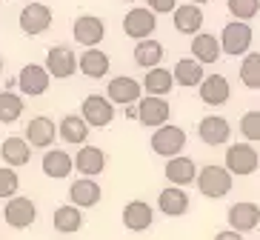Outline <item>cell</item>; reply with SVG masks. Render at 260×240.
I'll return each instance as SVG.
<instances>
[{
  "label": "cell",
  "mask_w": 260,
  "mask_h": 240,
  "mask_svg": "<svg viewBox=\"0 0 260 240\" xmlns=\"http://www.w3.org/2000/svg\"><path fill=\"white\" fill-rule=\"evenodd\" d=\"M23 109H26V103L20 94H15L12 89H3L0 92V123H15V120H20Z\"/></svg>",
  "instance_id": "cell-33"
},
{
  "label": "cell",
  "mask_w": 260,
  "mask_h": 240,
  "mask_svg": "<svg viewBox=\"0 0 260 240\" xmlns=\"http://www.w3.org/2000/svg\"><path fill=\"white\" fill-rule=\"evenodd\" d=\"M198 92H200V100L206 106H223L232 97V86L223 75H206L203 83L198 86Z\"/></svg>",
  "instance_id": "cell-19"
},
{
  "label": "cell",
  "mask_w": 260,
  "mask_h": 240,
  "mask_svg": "<svg viewBox=\"0 0 260 240\" xmlns=\"http://www.w3.org/2000/svg\"><path fill=\"white\" fill-rule=\"evenodd\" d=\"M135 109H138V120L143 126H166L169 117H172V109H169V103L163 100V97H154V94H146V97H140L138 103H135Z\"/></svg>",
  "instance_id": "cell-12"
},
{
  "label": "cell",
  "mask_w": 260,
  "mask_h": 240,
  "mask_svg": "<svg viewBox=\"0 0 260 240\" xmlns=\"http://www.w3.org/2000/svg\"><path fill=\"white\" fill-rule=\"evenodd\" d=\"M154 223V209L146 200H132L123 206V226L129 232H146Z\"/></svg>",
  "instance_id": "cell-20"
},
{
  "label": "cell",
  "mask_w": 260,
  "mask_h": 240,
  "mask_svg": "<svg viewBox=\"0 0 260 240\" xmlns=\"http://www.w3.org/2000/svg\"><path fill=\"white\" fill-rule=\"evenodd\" d=\"M106 97L112 103H120V106H135L143 97V86H140V80L129 78V75H117L115 80H109Z\"/></svg>",
  "instance_id": "cell-14"
},
{
  "label": "cell",
  "mask_w": 260,
  "mask_h": 240,
  "mask_svg": "<svg viewBox=\"0 0 260 240\" xmlns=\"http://www.w3.org/2000/svg\"><path fill=\"white\" fill-rule=\"evenodd\" d=\"M163 175H166L169 186H189V183L198 180V163L191 160V157H186V155L169 157Z\"/></svg>",
  "instance_id": "cell-15"
},
{
  "label": "cell",
  "mask_w": 260,
  "mask_h": 240,
  "mask_svg": "<svg viewBox=\"0 0 260 240\" xmlns=\"http://www.w3.org/2000/svg\"><path fill=\"white\" fill-rule=\"evenodd\" d=\"M17 23H20L23 35H29V38H38V35H43V31L52 26V9H49L46 3L31 0V3H26V6L20 9Z\"/></svg>",
  "instance_id": "cell-6"
},
{
  "label": "cell",
  "mask_w": 260,
  "mask_h": 240,
  "mask_svg": "<svg viewBox=\"0 0 260 240\" xmlns=\"http://www.w3.org/2000/svg\"><path fill=\"white\" fill-rule=\"evenodd\" d=\"M17 189H20V178H17L15 169H9V166H0V197L9 200V197H15Z\"/></svg>",
  "instance_id": "cell-37"
},
{
  "label": "cell",
  "mask_w": 260,
  "mask_h": 240,
  "mask_svg": "<svg viewBox=\"0 0 260 240\" xmlns=\"http://www.w3.org/2000/svg\"><path fill=\"white\" fill-rule=\"evenodd\" d=\"M214 240H243V234L235 232V229H223V232L214 234Z\"/></svg>",
  "instance_id": "cell-39"
},
{
  "label": "cell",
  "mask_w": 260,
  "mask_h": 240,
  "mask_svg": "<svg viewBox=\"0 0 260 240\" xmlns=\"http://www.w3.org/2000/svg\"><path fill=\"white\" fill-rule=\"evenodd\" d=\"M80 117L92 129H106L115 120V103L109 100L106 94H86L83 106H80Z\"/></svg>",
  "instance_id": "cell-5"
},
{
  "label": "cell",
  "mask_w": 260,
  "mask_h": 240,
  "mask_svg": "<svg viewBox=\"0 0 260 240\" xmlns=\"http://www.w3.org/2000/svg\"><path fill=\"white\" fill-rule=\"evenodd\" d=\"M172 20H175V29L180 35H198L203 29V9L198 3H177V9L172 12Z\"/></svg>",
  "instance_id": "cell-25"
},
{
  "label": "cell",
  "mask_w": 260,
  "mask_h": 240,
  "mask_svg": "<svg viewBox=\"0 0 260 240\" xmlns=\"http://www.w3.org/2000/svg\"><path fill=\"white\" fill-rule=\"evenodd\" d=\"M0 72H3V57H0Z\"/></svg>",
  "instance_id": "cell-41"
},
{
  "label": "cell",
  "mask_w": 260,
  "mask_h": 240,
  "mask_svg": "<svg viewBox=\"0 0 260 240\" xmlns=\"http://www.w3.org/2000/svg\"><path fill=\"white\" fill-rule=\"evenodd\" d=\"M240 83L246 89H260V52H246L240 60Z\"/></svg>",
  "instance_id": "cell-34"
},
{
  "label": "cell",
  "mask_w": 260,
  "mask_h": 240,
  "mask_svg": "<svg viewBox=\"0 0 260 240\" xmlns=\"http://www.w3.org/2000/svg\"><path fill=\"white\" fill-rule=\"evenodd\" d=\"M223 166H226L232 175H237V178H246V175L257 172L260 155L252 143H232V146L226 149V163H223Z\"/></svg>",
  "instance_id": "cell-3"
},
{
  "label": "cell",
  "mask_w": 260,
  "mask_h": 240,
  "mask_svg": "<svg viewBox=\"0 0 260 240\" xmlns=\"http://www.w3.org/2000/svg\"><path fill=\"white\" fill-rule=\"evenodd\" d=\"M75 169L83 175V178H98L100 172L106 169V152L98 146H83L77 149L75 155Z\"/></svg>",
  "instance_id": "cell-26"
},
{
  "label": "cell",
  "mask_w": 260,
  "mask_h": 240,
  "mask_svg": "<svg viewBox=\"0 0 260 240\" xmlns=\"http://www.w3.org/2000/svg\"><path fill=\"white\" fill-rule=\"evenodd\" d=\"M100 197H103V189L98 186L94 178H77L69 186V200L77 209H92L100 203Z\"/></svg>",
  "instance_id": "cell-18"
},
{
  "label": "cell",
  "mask_w": 260,
  "mask_h": 240,
  "mask_svg": "<svg viewBox=\"0 0 260 240\" xmlns=\"http://www.w3.org/2000/svg\"><path fill=\"white\" fill-rule=\"evenodd\" d=\"M77 69L83 72L86 78L100 80V78H106V75H109L112 60H109L106 52H100V49L94 46V49H86L83 54H77Z\"/></svg>",
  "instance_id": "cell-21"
},
{
  "label": "cell",
  "mask_w": 260,
  "mask_h": 240,
  "mask_svg": "<svg viewBox=\"0 0 260 240\" xmlns=\"http://www.w3.org/2000/svg\"><path fill=\"white\" fill-rule=\"evenodd\" d=\"M23 138H26V143L35 146V149H49L54 143V138H57V126H54V120L38 115V117H31L29 123H26Z\"/></svg>",
  "instance_id": "cell-16"
},
{
  "label": "cell",
  "mask_w": 260,
  "mask_h": 240,
  "mask_svg": "<svg viewBox=\"0 0 260 240\" xmlns=\"http://www.w3.org/2000/svg\"><path fill=\"white\" fill-rule=\"evenodd\" d=\"M237 126H240V134L246 138V143H260V109L246 112Z\"/></svg>",
  "instance_id": "cell-36"
},
{
  "label": "cell",
  "mask_w": 260,
  "mask_h": 240,
  "mask_svg": "<svg viewBox=\"0 0 260 240\" xmlns=\"http://www.w3.org/2000/svg\"><path fill=\"white\" fill-rule=\"evenodd\" d=\"M72 35H75V40L80 46L94 49V46H100V40L106 38V23L98 15H80L72 23Z\"/></svg>",
  "instance_id": "cell-10"
},
{
  "label": "cell",
  "mask_w": 260,
  "mask_h": 240,
  "mask_svg": "<svg viewBox=\"0 0 260 240\" xmlns=\"http://www.w3.org/2000/svg\"><path fill=\"white\" fill-rule=\"evenodd\" d=\"M226 9H229V15L235 17V20L249 23V20L260 12V0H226Z\"/></svg>",
  "instance_id": "cell-35"
},
{
  "label": "cell",
  "mask_w": 260,
  "mask_h": 240,
  "mask_svg": "<svg viewBox=\"0 0 260 240\" xmlns=\"http://www.w3.org/2000/svg\"><path fill=\"white\" fill-rule=\"evenodd\" d=\"M26 3H31V0H26Z\"/></svg>",
  "instance_id": "cell-43"
},
{
  "label": "cell",
  "mask_w": 260,
  "mask_h": 240,
  "mask_svg": "<svg viewBox=\"0 0 260 240\" xmlns=\"http://www.w3.org/2000/svg\"><path fill=\"white\" fill-rule=\"evenodd\" d=\"M3 217L12 229H29L35 220H38V206L31 197H23V194H15L9 197L6 206H3Z\"/></svg>",
  "instance_id": "cell-8"
},
{
  "label": "cell",
  "mask_w": 260,
  "mask_h": 240,
  "mask_svg": "<svg viewBox=\"0 0 260 240\" xmlns=\"http://www.w3.org/2000/svg\"><path fill=\"white\" fill-rule=\"evenodd\" d=\"M163 60V43L154 38H146V40H138V46H135V63H138L140 69H154V66H160Z\"/></svg>",
  "instance_id": "cell-32"
},
{
  "label": "cell",
  "mask_w": 260,
  "mask_h": 240,
  "mask_svg": "<svg viewBox=\"0 0 260 240\" xmlns=\"http://www.w3.org/2000/svg\"><path fill=\"white\" fill-rule=\"evenodd\" d=\"M232 175L226 166H217V163H209V166H203V169H198V189L203 197H209V200H220V197H226V194L232 192Z\"/></svg>",
  "instance_id": "cell-1"
},
{
  "label": "cell",
  "mask_w": 260,
  "mask_h": 240,
  "mask_svg": "<svg viewBox=\"0 0 260 240\" xmlns=\"http://www.w3.org/2000/svg\"><path fill=\"white\" fill-rule=\"evenodd\" d=\"M40 166H43V175L46 178L63 180L75 172V157L69 152H63V149H49L46 155H43V160H40Z\"/></svg>",
  "instance_id": "cell-23"
},
{
  "label": "cell",
  "mask_w": 260,
  "mask_h": 240,
  "mask_svg": "<svg viewBox=\"0 0 260 240\" xmlns=\"http://www.w3.org/2000/svg\"><path fill=\"white\" fill-rule=\"evenodd\" d=\"M191 57L198 63H217L223 57V49H220V38H214L209 31H198L191 38Z\"/></svg>",
  "instance_id": "cell-22"
},
{
  "label": "cell",
  "mask_w": 260,
  "mask_h": 240,
  "mask_svg": "<svg viewBox=\"0 0 260 240\" xmlns=\"http://www.w3.org/2000/svg\"><path fill=\"white\" fill-rule=\"evenodd\" d=\"M0 157L9 169H17V166H26L31 160V146L26 143V138H6L0 143Z\"/></svg>",
  "instance_id": "cell-28"
},
{
  "label": "cell",
  "mask_w": 260,
  "mask_h": 240,
  "mask_svg": "<svg viewBox=\"0 0 260 240\" xmlns=\"http://www.w3.org/2000/svg\"><path fill=\"white\" fill-rule=\"evenodd\" d=\"M226 220H229V229H235V232H240V234L252 232V229L260 226V206L252 200H237L229 206Z\"/></svg>",
  "instance_id": "cell-13"
},
{
  "label": "cell",
  "mask_w": 260,
  "mask_h": 240,
  "mask_svg": "<svg viewBox=\"0 0 260 240\" xmlns=\"http://www.w3.org/2000/svg\"><path fill=\"white\" fill-rule=\"evenodd\" d=\"M89 132H92V126L86 123L80 115H66L60 123H57V138H60L63 143H69V146H83Z\"/></svg>",
  "instance_id": "cell-27"
},
{
  "label": "cell",
  "mask_w": 260,
  "mask_h": 240,
  "mask_svg": "<svg viewBox=\"0 0 260 240\" xmlns=\"http://www.w3.org/2000/svg\"><path fill=\"white\" fill-rule=\"evenodd\" d=\"M186 149V132L180 126H157L152 134V152L160 157H177Z\"/></svg>",
  "instance_id": "cell-4"
},
{
  "label": "cell",
  "mask_w": 260,
  "mask_h": 240,
  "mask_svg": "<svg viewBox=\"0 0 260 240\" xmlns=\"http://www.w3.org/2000/svg\"><path fill=\"white\" fill-rule=\"evenodd\" d=\"M146 6L152 9L154 15H169L177 9V0H146Z\"/></svg>",
  "instance_id": "cell-38"
},
{
  "label": "cell",
  "mask_w": 260,
  "mask_h": 240,
  "mask_svg": "<svg viewBox=\"0 0 260 240\" xmlns=\"http://www.w3.org/2000/svg\"><path fill=\"white\" fill-rule=\"evenodd\" d=\"M129 3H135V0H129Z\"/></svg>",
  "instance_id": "cell-42"
},
{
  "label": "cell",
  "mask_w": 260,
  "mask_h": 240,
  "mask_svg": "<svg viewBox=\"0 0 260 240\" xmlns=\"http://www.w3.org/2000/svg\"><path fill=\"white\" fill-rule=\"evenodd\" d=\"M154 29H157V15H154L152 9L135 6V9H129V12H126V17H123V31H126L132 40L152 38Z\"/></svg>",
  "instance_id": "cell-7"
},
{
  "label": "cell",
  "mask_w": 260,
  "mask_h": 240,
  "mask_svg": "<svg viewBox=\"0 0 260 240\" xmlns=\"http://www.w3.org/2000/svg\"><path fill=\"white\" fill-rule=\"evenodd\" d=\"M189 3H198V6H203V3H209V0H189Z\"/></svg>",
  "instance_id": "cell-40"
},
{
  "label": "cell",
  "mask_w": 260,
  "mask_h": 240,
  "mask_svg": "<svg viewBox=\"0 0 260 240\" xmlns=\"http://www.w3.org/2000/svg\"><path fill=\"white\" fill-rule=\"evenodd\" d=\"M157 209L166 217H183L189 212V194L183 186H166L157 194Z\"/></svg>",
  "instance_id": "cell-24"
},
{
  "label": "cell",
  "mask_w": 260,
  "mask_h": 240,
  "mask_svg": "<svg viewBox=\"0 0 260 240\" xmlns=\"http://www.w3.org/2000/svg\"><path fill=\"white\" fill-rule=\"evenodd\" d=\"M17 86H20V92L26 97H40V94L49 92V86H52V78H49L46 66H40V63H26L20 75H17Z\"/></svg>",
  "instance_id": "cell-9"
},
{
  "label": "cell",
  "mask_w": 260,
  "mask_h": 240,
  "mask_svg": "<svg viewBox=\"0 0 260 240\" xmlns=\"http://www.w3.org/2000/svg\"><path fill=\"white\" fill-rule=\"evenodd\" d=\"M52 226L54 232L60 234H75L83 229V209H77V206H72V203H66V206H57L52 215Z\"/></svg>",
  "instance_id": "cell-29"
},
{
  "label": "cell",
  "mask_w": 260,
  "mask_h": 240,
  "mask_svg": "<svg viewBox=\"0 0 260 240\" xmlns=\"http://www.w3.org/2000/svg\"><path fill=\"white\" fill-rule=\"evenodd\" d=\"M252 40H254V31H252V26L243 23V20H232V23H226L220 31V49H223V54H229V57H243V54L252 49Z\"/></svg>",
  "instance_id": "cell-2"
},
{
  "label": "cell",
  "mask_w": 260,
  "mask_h": 240,
  "mask_svg": "<svg viewBox=\"0 0 260 240\" xmlns=\"http://www.w3.org/2000/svg\"><path fill=\"white\" fill-rule=\"evenodd\" d=\"M46 72L52 80H69L77 72V54L69 46H52L46 52Z\"/></svg>",
  "instance_id": "cell-11"
},
{
  "label": "cell",
  "mask_w": 260,
  "mask_h": 240,
  "mask_svg": "<svg viewBox=\"0 0 260 240\" xmlns=\"http://www.w3.org/2000/svg\"><path fill=\"white\" fill-rule=\"evenodd\" d=\"M198 134L206 146H223V143H229V138H232V126H229V120L220 117V115H206L198 126Z\"/></svg>",
  "instance_id": "cell-17"
},
{
  "label": "cell",
  "mask_w": 260,
  "mask_h": 240,
  "mask_svg": "<svg viewBox=\"0 0 260 240\" xmlns=\"http://www.w3.org/2000/svg\"><path fill=\"white\" fill-rule=\"evenodd\" d=\"M143 92L146 94H154V97H166L172 89H175V75L163 66H154V69H146V78H143Z\"/></svg>",
  "instance_id": "cell-30"
},
{
  "label": "cell",
  "mask_w": 260,
  "mask_h": 240,
  "mask_svg": "<svg viewBox=\"0 0 260 240\" xmlns=\"http://www.w3.org/2000/svg\"><path fill=\"white\" fill-rule=\"evenodd\" d=\"M172 75H175V86H186V89L200 86V83H203V78H206L203 63H198L194 57H180V60L175 63Z\"/></svg>",
  "instance_id": "cell-31"
}]
</instances>
